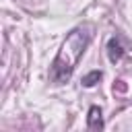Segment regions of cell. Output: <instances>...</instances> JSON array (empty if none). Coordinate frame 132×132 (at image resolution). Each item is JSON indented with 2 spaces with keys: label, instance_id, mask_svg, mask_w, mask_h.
<instances>
[{
  "label": "cell",
  "instance_id": "6da1fadb",
  "mask_svg": "<svg viewBox=\"0 0 132 132\" xmlns=\"http://www.w3.org/2000/svg\"><path fill=\"white\" fill-rule=\"evenodd\" d=\"M89 41H91V33L85 27H76L66 35V39L62 41V45H60V50L52 62V68H50L52 82L64 85L66 80H70V76H72L80 56L85 54Z\"/></svg>",
  "mask_w": 132,
  "mask_h": 132
},
{
  "label": "cell",
  "instance_id": "7a4b0ae2",
  "mask_svg": "<svg viewBox=\"0 0 132 132\" xmlns=\"http://www.w3.org/2000/svg\"><path fill=\"white\" fill-rule=\"evenodd\" d=\"M124 54H126V50H124L122 41H120L118 37H111V39L107 41V58H109V62H111V64L120 62V60L124 58Z\"/></svg>",
  "mask_w": 132,
  "mask_h": 132
},
{
  "label": "cell",
  "instance_id": "3957f363",
  "mask_svg": "<svg viewBox=\"0 0 132 132\" xmlns=\"http://www.w3.org/2000/svg\"><path fill=\"white\" fill-rule=\"evenodd\" d=\"M87 126L91 130H101L105 124H103V113H101V107L99 105H91L89 107V116H87Z\"/></svg>",
  "mask_w": 132,
  "mask_h": 132
},
{
  "label": "cell",
  "instance_id": "277c9868",
  "mask_svg": "<svg viewBox=\"0 0 132 132\" xmlns=\"http://www.w3.org/2000/svg\"><path fill=\"white\" fill-rule=\"evenodd\" d=\"M101 78H103V72H101V70H91V72H87V74L82 76L80 82H82L85 87H95Z\"/></svg>",
  "mask_w": 132,
  "mask_h": 132
}]
</instances>
